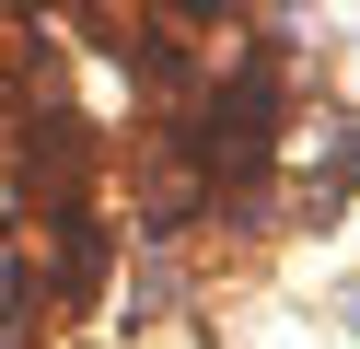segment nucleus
Returning a JSON list of instances; mask_svg holds the SVG:
<instances>
[{"label":"nucleus","instance_id":"obj_1","mask_svg":"<svg viewBox=\"0 0 360 349\" xmlns=\"http://www.w3.org/2000/svg\"><path fill=\"white\" fill-rule=\"evenodd\" d=\"M0 163H12V186H0L12 209H58V198H94L105 140L70 93H12L0 105Z\"/></svg>","mask_w":360,"mask_h":349},{"label":"nucleus","instance_id":"obj_2","mask_svg":"<svg viewBox=\"0 0 360 349\" xmlns=\"http://www.w3.org/2000/svg\"><path fill=\"white\" fill-rule=\"evenodd\" d=\"M24 291H35V314H94L105 302V279H117V233H105V209L94 198H58V209H24Z\"/></svg>","mask_w":360,"mask_h":349},{"label":"nucleus","instance_id":"obj_3","mask_svg":"<svg viewBox=\"0 0 360 349\" xmlns=\"http://www.w3.org/2000/svg\"><path fill=\"white\" fill-rule=\"evenodd\" d=\"M337 198H360V116H314L302 152L279 175V221H326Z\"/></svg>","mask_w":360,"mask_h":349},{"label":"nucleus","instance_id":"obj_4","mask_svg":"<svg viewBox=\"0 0 360 349\" xmlns=\"http://www.w3.org/2000/svg\"><path fill=\"white\" fill-rule=\"evenodd\" d=\"M128 198H140L151 233H198V198H210V186H198V152L174 128H151V152L128 163Z\"/></svg>","mask_w":360,"mask_h":349}]
</instances>
